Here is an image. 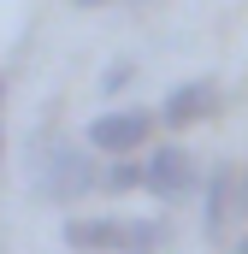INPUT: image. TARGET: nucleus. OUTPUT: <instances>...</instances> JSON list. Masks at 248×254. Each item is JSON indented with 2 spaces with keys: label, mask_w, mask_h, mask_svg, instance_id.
I'll use <instances>...</instances> for the list:
<instances>
[{
  "label": "nucleus",
  "mask_w": 248,
  "mask_h": 254,
  "mask_svg": "<svg viewBox=\"0 0 248 254\" xmlns=\"http://www.w3.org/2000/svg\"><path fill=\"white\" fill-rule=\"evenodd\" d=\"M219 83L213 77H189V83H178L166 101H160V125L166 130H195V125H207L213 113H219Z\"/></svg>",
  "instance_id": "423d86ee"
},
{
  "label": "nucleus",
  "mask_w": 248,
  "mask_h": 254,
  "mask_svg": "<svg viewBox=\"0 0 248 254\" xmlns=\"http://www.w3.org/2000/svg\"><path fill=\"white\" fill-rule=\"evenodd\" d=\"M71 254H166L172 225L166 219H130V213H95V219H65L60 225Z\"/></svg>",
  "instance_id": "f257e3e1"
},
{
  "label": "nucleus",
  "mask_w": 248,
  "mask_h": 254,
  "mask_svg": "<svg viewBox=\"0 0 248 254\" xmlns=\"http://www.w3.org/2000/svg\"><path fill=\"white\" fill-rule=\"evenodd\" d=\"M142 166H148V184H142V190L154 195V201H172V207H178V201H195V195H201V184H207L201 160L189 154L184 142H160Z\"/></svg>",
  "instance_id": "20e7f679"
},
{
  "label": "nucleus",
  "mask_w": 248,
  "mask_h": 254,
  "mask_svg": "<svg viewBox=\"0 0 248 254\" xmlns=\"http://www.w3.org/2000/svg\"><path fill=\"white\" fill-rule=\"evenodd\" d=\"M237 166L231 160H219L213 172H207V184H201V237L207 243H219V237H231V225H237Z\"/></svg>",
  "instance_id": "39448f33"
},
{
  "label": "nucleus",
  "mask_w": 248,
  "mask_h": 254,
  "mask_svg": "<svg viewBox=\"0 0 248 254\" xmlns=\"http://www.w3.org/2000/svg\"><path fill=\"white\" fill-rule=\"evenodd\" d=\"M0 154H6V130H0Z\"/></svg>",
  "instance_id": "f8f14e48"
},
{
  "label": "nucleus",
  "mask_w": 248,
  "mask_h": 254,
  "mask_svg": "<svg viewBox=\"0 0 248 254\" xmlns=\"http://www.w3.org/2000/svg\"><path fill=\"white\" fill-rule=\"evenodd\" d=\"M130 77H136V65H130V60H113V65H107V77H101V95H119Z\"/></svg>",
  "instance_id": "6e6552de"
},
{
  "label": "nucleus",
  "mask_w": 248,
  "mask_h": 254,
  "mask_svg": "<svg viewBox=\"0 0 248 254\" xmlns=\"http://www.w3.org/2000/svg\"><path fill=\"white\" fill-rule=\"evenodd\" d=\"M101 166H95V148L83 142H48V148H36V201H48V207H77L83 195L101 190Z\"/></svg>",
  "instance_id": "f03ea898"
},
{
  "label": "nucleus",
  "mask_w": 248,
  "mask_h": 254,
  "mask_svg": "<svg viewBox=\"0 0 248 254\" xmlns=\"http://www.w3.org/2000/svg\"><path fill=\"white\" fill-rule=\"evenodd\" d=\"M231 254H248V231H243V237H237V243H231Z\"/></svg>",
  "instance_id": "1a4fd4ad"
},
{
  "label": "nucleus",
  "mask_w": 248,
  "mask_h": 254,
  "mask_svg": "<svg viewBox=\"0 0 248 254\" xmlns=\"http://www.w3.org/2000/svg\"><path fill=\"white\" fill-rule=\"evenodd\" d=\"M154 130H160V113L154 107H107L101 119H89L83 142L95 154H107V160H130V154H142L154 142Z\"/></svg>",
  "instance_id": "7ed1b4c3"
},
{
  "label": "nucleus",
  "mask_w": 248,
  "mask_h": 254,
  "mask_svg": "<svg viewBox=\"0 0 248 254\" xmlns=\"http://www.w3.org/2000/svg\"><path fill=\"white\" fill-rule=\"evenodd\" d=\"M77 6H113V0H77Z\"/></svg>",
  "instance_id": "9d476101"
},
{
  "label": "nucleus",
  "mask_w": 248,
  "mask_h": 254,
  "mask_svg": "<svg viewBox=\"0 0 248 254\" xmlns=\"http://www.w3.org/2000/svg\"><path fill=\"white\" fill-rule=\"evenodd\" d=\"M148 184V166L130 154V160H113L107 166V178H101V190H113V195H124V190H142Z\"/></svg>",
  "instance_id": "0eeeda50"
},
{
  "label": "nucleus",
  "mask_w": 248,
  "mask_h": 254,
  "mask_svg": "<svg viewBox=\"0 0 248 254\" xmlns=\"http://www.w3.org/2000/svg\"><path fill=\"white\" fill-rule=\"evenodd\" d=\"M0 101H6V71H0Z\"/></svg>",
  "instance_id": "9b49d317"
}]
</instances>
